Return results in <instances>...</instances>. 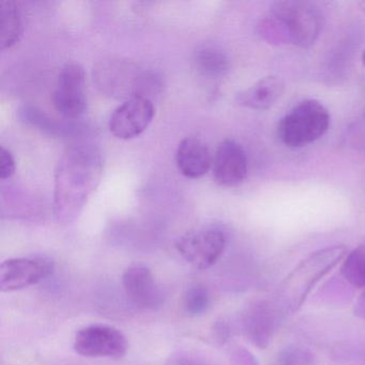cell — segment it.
<instances>
[{"mask_svg": "<svg viewBox=\"0 0 365 365\" xmlns=\"http://www.w3.org/2000/svg\"><path fill=\"white\" fill-rule=\"evenodd\" d=\"M345 255L346 247L335 245L314 252L302 260L279 286L277 300L281 302L282 307L292 313L296 312L302 305L312 288Z\"/></svg>", "mask_w": 365, "mask_h": 365, "instance_id": "cell-1", "label": "cell"}, {"mask_svg": "<svg viewBox=\"0 0 365 365\" xmlns=\"http://www.w3.org/2000/svg\"><path fill=\"white\" fill-rule=\"evenodd\" d=\"M329 127L328 110L316 100H305L281 119L277 136L288 148H302L322 138Z\"/></svg>", "mask_w": 365, "mask_h": 365, "instance_id": "cell-2", "label": "cell"}, {"mask_svg": "<svg viewBox=\"0 0 365 365\" xmlns=\"http://www.w3.org/2000/svg\"><path fill=\"white\" fill-rule=\"evenodd\" d=\"M271 14L285 29L288 40L299 48L313 46L322 33L324 25L322 12L309 1H275L271 7Z\"/></svg>", "mask_w": 365, "mask_h": 365, "instance_id": "cell-3", "label": "cell"}, {"mask_svg": "<svg viewBox=\"0 0 365 365\" xmlns=\"http://www.w3.org/2000/svg\"><path fill=\"white\" fill-rule=\"evenodd\" d=\"M226 236L215 227L192 230L177 240L176 249L189 264L205 270L212 267L223 254Z\"/></svg>", "mask_w": 365, "mask_h": 365, "instance_id": "cell-4", "label": "cell"}, {"mask_svg": "<svg viewBox=\"0 0 365 365\" xmlns=\"http://www.w3.org/2000/svg\"><path fill=\"white\" fill-rule=\"evenodd\" d=\"M73 347L87 358L120 359L127 354L128 341L116 328L93 324L76 333Z\"/></svg>", "mask_w": 365, "mask_h": 365, "instance_id": "cell-5", "label": "cell"}, {"mask_svg": "<svg viewBox=\"0 0 365 365\" xmlns=\"http://www.w3.org/2000/svg\"><path fill=\"white\" fill-rule=\"evenodd\" d=\"M85 76L82 66L76 63H66L59 72L53 103L57 112L67 118H78L86 110Z\"/></svg>", "mask_w": 365, "mask_h": 365, "instance_id": "cell-6", "label": "cell"}, {"mask_svg": "<svg viewBox=\"0 0 365 365\" xmlns=\"http://www.w3.org/2000/svg\"><path fill=\"white\" fill-rule=\"evenodd\" d=\"M155 114V106L149 98L134 96L113 112L108 128L115 138L132 140L146 131Z\"/></svg>", "mask_w": 365, "mask_h": 365, "instance_id": "cell-7", "label": "cell"}, {"mask_svg": "<svg viewBox=\"0 0 365 365\" xmlns=\"http://www.w3.org/2000/svg\"><path fill=\"white\" fill-rule=\"evenodd\" d=\"M53 264L44 258H12L0 266V290L12 292L43 281L53 272Z\"/></svg>", "mask_w": 365, "mask_h": 365, "instance_id": "cell-8", "label": "cell"}, {"mask_svg": "<svg viewBox=\"0 0 365 365\" xmlns=\"http://www.w3.org/2000/svg\"><path fill=\"white\" fill-rule=\"evenodd\" d=\"M215 182L222 187H238L247 176V158L245 149L234 140L219 145L212 160Z\"/></svg>", "mask_w": 365, "mask_h": 365, "instance_id": "cell-9", "label": "cell"}, {"mask_svg": "<svg viewBox=\"0 0 365 365\" xmlns=\"http://www.w3.org/2000/svg\"><path fill=\"white\" fill-rule=\"evenodd\" d=\"M123 284L129 298L138 307L157 309L162 304L161 290L146 266H130L123 273Z\"/></svg>", "mask_w": 365, "mask_h": 365, "instance_id": "cell-10", "label": "cell"}, {"mask_svg": "<svg viewBox=\"0 0 365 365\" xmlns=\"http://www.w3.org/2000/svg\"><path fill=\"white\" fill-rule=\"evenodd\" d=\"M212 160L208 147L200 138H185L177 148V168L187 178L205 176L212 168Z\"/></svg>", "mask_w": 365, "mask_h": 365, "instance_id": "cell-11", "label": "cell"}, {"mask_svg": "<svg viewBox=\"0 0 365 365\" xmlns=\"http://www.w3.org/2000/svg\"><path fill=\"white\" fill-rule=\"evenodd\" d=\"M284 82L277 76H266L237 95L236 102L243 108L264 110L270 108L284 93Z\"/></svg>", "mask_w": 365, "mask_h": 365, "instance_id": "cell-12", "label": "cell"}, {"mask_svg": "<svg viewBox=\"0 0 365 365\" xmlns=\"http://www.w3.org/2000/svg\"><path fill=\"white\" fill-rule=\"evenodd\" d=\"M243 324L247 336L259 347L268 345L273 328L271 307L264 302L255 303L245 312Z\"/></svg>", "mask_w": 365, "mask_h": 365, "instance_id": "cell-13", "label": "cell"}, {"mask_svg": "<svg viewBox=\"0 0 365 365\" xmlns=\"http://www.w3.org/2000/svg\"><path fill=\"white\" fill-rule=\"evenodd\" d=\"M23 34L20 10L11 0H0V48L7 50L18 43Z\"/></svg>", "mask_w": 365, "mask_h": 365, "instance_id": "cell-14", "label": "cell"}, {"mask_svg": "<svg viewBox=\"0 0 365 365\" xmlns=\"http://www.w3.org/2000/svg\"><path fill=\"white\" fill-rule=\"evenodd\" d=\"M196 69L202 76L211 78H221L230 69V61L225 53L215 46H202L194 56Z\"/></svg>", "mask_w": 365, "mask_h": 365, "instance_id": "cell-15", "label": "cell"}, {"mask_svg": "<svg viewBox=\"0 0 365 365\" xmlns=\"http://www.w3.org/2000/svg\"><path fill=\"white\" fill-rule=\"evenodd\" d=\"M344 279L354 287H365V245L356 247L341 264Z\"/></svg>", "mask_w": 365, "mask_h": 365, "instance_id": "cell-16", "label": "cell"}, {"mask_svg": "<svg viewBox=\"0 0 365 365\" xmlns=\"http://www.w3.org/2000/svg\"><path fill=\"white\" fill-rule=\"evenodd\" d=\"M210 303L209 292L205 286L194 285L187 289L185 297V309L190 315L197 316L208 309Z\"/></svg>", "mask_w": 365, "mask_h": 365, "instance_id": "cell-17", "label": "cell"}, {"mask_svg": "<svg viewBox=\"0 0 365 365\" xmlns=\"http://www.w3.org/2000/svg\"><path fill=\"white\" fill-rule=\"evenodd\" d=\"M16 170V160L14 155L5 147H0V178H11Z\"/></svg>", "mask_w": 365, "mask_h": 365, "instance_id": "cell-18", "label": "cell"}, {"mask_svg": "<svg viewBox=\"0 0 365 365\" xmlns=\"http://www.w3.org/2000/svg\"><path fill=\"white\" fill-rule=\"evenodd\" d=\"M170 365H207L200 361L193 360L187 358H176L172 360Z\"/></svg>", "mask_w": 365, "mask_h": 365, "instance_id": "cell-19", "label": "cell"}, {"mask_svg": "<svg viewBox=\"0 0 365 365\" xmlns=\"http://www.w3.org/2000/svg\"><path fill=\"white\" fill-rule=\"evenodd\" d=\"M362 63H363V67L365 68V50L363 51V53H362Z\"/></svg>", "mask_w": 365, "mask_h": 365, "instance_id": "cell-20", "label": "cell"}, {"mask_svg": "<svg viewBox=\"0 0 365 365\" xmlns=\"http://www.w3.org/2000/svg\"><path fill=\"white\" fill-rule=\"evenodd\" d=\"M364 125H365V118H364Z\"/></svg>", "mask_w": 365, "mask_h": 365, "instance_id": "cell-21", "label": "cell"}]
</instances>
